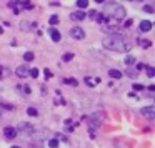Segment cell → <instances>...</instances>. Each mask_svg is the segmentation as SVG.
Listing matches in <instances>:
<instances>
[{
  "label": "cell",
  "instance_id": "obj_19",
  "mask_svg": "<svg viewBox=\"0 0 155 148\" xmlns=\"http://www.w3.org/2000/svg\"><path fill=\"white\" fill-rule=\"evenodd\" d=\"M34 58H35V55L32 53V52H27V53L24 55V60H25V62H32Z\"/></svg>",
  "mask_w": 155,
  "mask_h": 148
},
{
  "label": "cell",
  "instance_id": "obj_23",
  "mask_svg": "<svg viewBox=\"0 0 155 148\" xmlns=\"http://www.w3.org/2000/svg\"><path fill=\"white\" fill-rule=\"evenodd\" d=\"M48 24H50V25H57L58 24V17H57V15H52L50 20H48Z\"/></svg>",
  "mask_w": 155,
  "mask_h": 148
},
{
  "label": "cell",
  "instance_id": "obj_12",
  "mask_svg": "<svg viewBox=\"0 0 155 148\" xmlns=\"http://www.w3.org/2000/svg\"><path fill=\"white\" fill-rule=\"evenodd\" d=\"M137 43L140 45L142 48H148V47H152V42H150V40H145V38H138Z\"/></svg>",
  "mask_w": 155,
  "mask_h": 148
},
{
  "label": "cell",
  "instance_id": "obj_15",
  "mask_svg": "<svg viewBox=\"0 0 155 148\" xmlns=\"http://www.w3.org/2000/svg\"><path fill=\"white\" fill-rule=\"evenodd\" d=\"M95 22H98V24H107V15L105 14H97Z\"/></svg>",
  "mask_w": 155,
  "mask_h": 148
},
{
  "label": "cell",
  "instance_id": "obj_40",
  "mask_svg": "<svg viewBox=\"0 0 155 148\" xmlns=\"http://www.w3.org/2000/svg\"><path fill=\"white\" fill-rule=\"evenodd\" d=\"M2 32H4V28H2V27H0V34H2Z\"/></svg>",
  "mask_w": 155,
  "mask_h": 148
},
{
  "label": "cell",
  "instance_id": "obj_29",
  "mask_svg": "<svg viewBox=\"0 0 155 148\" xmlns=\"http://www.w3.org/2000/svg\"><path fill=\"white\" fill-rule=\"evenodd\" d=\"M97 14H98V12H95V10H90V12H88V18H92V20H95V17H97Z\"/></svg>",
  "mask_w": 155,
  "mask_h": 148
},
{
  "label": "cell",
  "instance_id": "obj_24",
  "mask_svg": "<svg viewBox=\"0 0 155 148\" xmlns=\"http://www.w3.org/2000/svg\"><path fill=\"white\" fill-rule=\"evenodd\" d=\"M18 90H20V92H24L25 95H28V93H30V88H28V85H24V88H22L20 85H18Z\"/></svg>",
  "mask_w": 155,
  "mask_h": 148
},
{
  "label": "cell",
  "instance_id": "obj_16",
  "mask_svg": "<svg viewBox=\"0 0 155 148\" xmlns=\"http://www.w3.org/2000/svg\"><path fill=\"white\" fill-rule=\"evenodd\" d=\"M77 7L80 8V10L87 8V7H88V0H77Z\"/></svg>",
  "mask_w": 155,
  "mask_h": 148
},
{
  "label": "cell",
  "instance_id": "obj_31",
  "mask_svg": "<svg viewBox=\"0 0 155 148\" xmlns=\"http://www.w3.org/2000/svg\"><path fill=\"white\" fill-rule=\"evenodd\" d=\"M44 73H45V78H52V72L48 70V68H45V70H44Z\"/></svg>",
  "mask_w": 155,
  "mask_h": 148
},
{
  "label": "cell",
  "instance_id": "obj_36",
  "mask_svg": "<svg viewBox=\"0 0 155 148\" xmlns=\"http://www.w3.org/2000/svg\"><path fill=\"white\" fill-rule=\"evenodd\" d=\"M132 24H134L132 20H127V22H125V27H132Z\"/></svg>",
  "mask_w": 155,
  "mask_h": 148
},
{
  "label": "cell",
  "instance_id": "obj_28",
  "mask_svg": "<svg viewBox=\"0 0 155 148\" xmlns=\"http://www.w3.org/2000/svg\"><path fill=\"white\" fill-rule=\"evenodd\" d=\"M143 10L145 12H147V14H153V7H152V5H145V7H143Z\"/></svg>",
  "mask_w": 155,
  "mask_h": 148
},
{
  "label": "cell",
  "instance_id": "obj_1",
  "mask_svg": "<svg viewBox=\"0 0 155 148\" xmlns=\"http://www.w3.org/2000/svg\"><path fill=\"white\" fill-rule=\"evenodd\" d=\"M102 45L108 50H114V52H120V53H125V52L130 50V43L127 40H124L122 37L118 35H108L102 40Z\"/></svg>",
  "mask_w": 155,
  "mask_h": 148
},
{
  "label": "cell",
  "instance_id": "obj_7",
  "mask_svg": "<svg viewBox=\"0 0 155 148\" xmlns=\"http://www.w3.org/2000/svg\"><path fill=\"white\" fill-rule=\"evenodd\" d=\"M85 12L84 10H75V12H72L70 14V18L72 20H75V22H80V20H85Z\"/></svg>",
  "mask_w": 155,
  "mask_h": 148
},
{
  "label": "cell",
  "instance_id": "obj_35",
  "mask_svg": "<svg viewBox=\"0 0 155 148\" xmlns=\"http://www.w3.org/2000/svg\"><path fill=\"white\" fill-rule=\"evenodd\" d=\"M2 107L8 108V110H14V107H12V105H7V103H2Z\"/></svg>",
  "mask_w": 155,
  "mask_h": 148
},
{
  "label": "cell",
  "instance_id": "obj_41",
  "mask_svg": "<svg viewBox=\"0 0 155 148\" xmlns=\"http://www.w3.org/2000/svg\"><path fill=\"white\" fill-rule=\"evenodd\" d=\"M12 148H20V146H12Z\"/></svg>",
  "mask_w": 155,
  "mask_h": 148
},
{
  "label": "cell",
  "instance_id": "obj_9",
  "mask_svg": "<svg viewBox=\"0 0 155 148\" xmlns=\"http://www.w3.org/2000/svg\"><path fill=\"white\" fill-rule=\"evenodd\" d=\"M15 75L20 78H25L28 77V68L25 67V65H22V67H17V70H15Z\"/></svg>",
  "mask_w": 155,
  "mask_h": 148
},
{
  "label": "cell",
  "instance_id": "obj_10",
  "mask_svg": "<svg viewBox=\"0 0 155 148\" xmlns=\"http://www.w3.org/2000/svg\"><path fill=\"white\" fill-rule=\"evenodd\" d=\"M138 28H140V32H150L152 30V22L150 20H142Z\"/></svg>",
  "mask_w": 155,
  "mask_h": 148
},
{
  "label": "cell",
  "instance_id": "obj_13",
  "mask_svg": "<svg viewBox=\"0 0 155 148\" xmlns=\"http://www.w3.org/2000/svg\"><path fill=\"white\" fill-rule=\"evenodd\" d=\"M98 82H100V78H88V77H85V83H87L88 87H95Z\"/></svg>",
  "mask_w": 155,
  "mask_h": 148
},
{
  "label": "cell",
  "instance_id": "obj_8",
  "mask_svg": "<svg viewBox=\"0 0 155 148\" xmlns=\"http://www.w3.org/2000/svg\"><path fill=\"white\" fill-rule=\"evenodd\" d=\"M48 35H50V38L55 42V43L62 40V35H60V32H58L57 28H48Z\"/></svg>",
  "mask_w": 155,
  "mask_h": 148
},
{
  "label": "cell",
  "instance_id": "obj_2",
  "mask_svg": "<svg viewBox=\"0 0 155 148\" xmlns=\"http://www.w3.org/2000/svg\"><path fill=\"white\" fill-rule=\"evenodd\" d=\"M105 15L114 18V20H124L127 12H125V8L118 4H108L107 8H105Z\"/></svg>",
  "mask_w": 155,
  "mask_h": 148
},
{
  "label": "cell",
  "instance_id": "obj_4",
  "mask_svg": "<svg viewBox=\"0 0 155 148\" xmlns=\"http://www.w3.org/2000/svg\"><path fill=\"white\" fill-rule=\"evenodd\" d=\"M140 113L143 115L145 118H148V120H153L155 118V107H143Z\"/></svg>",
  "mask_w": 155,
  "mask_h": 148
},
{
  "label": "cell",
  "instance_id": "obj_17",
  "mask_svg": "<svg viewBox=\"0 0 155 148\" xmlns=\"http://www.w3.org/2000/svg\"><path fill=\"white\" fill-rule=\"evenodd\" d=\"M48 146L50 148H58V138H50V140H48Z\"/></svg>",
  "mask_w": 155,
  "mask_h": 148
},
{
  "label": "cell",
  "instance_id": "obj_25",
  "mask_svg": "<svg viewBox=\"0 0 155 148\" xmlns=\"http://www.w3.org/2000/svg\"><path fill=\"white\" fill-rule=\"evenodd\" d=\"M28 75L34 77V78H37L38 77V70H37V68H32V70H28Z\"/></svg>",
  "mask_w": 155,
  "mask_h": 148
},
{
  "label": "cell",
  "instance_id": "obj_37",
  "mask_svg": "<svg viewBox=\"0 0 155 148\" xmlns=\"http://www.w3.org/2000/svg\"><path fill=\"white\" fill-rule=\"evenodd\" d=\"M148 90H150V92H155V85H148Z\"/></svg>",
  "mask_w": 155,
  "mask_h": 148
},
{
  "label": "cell",
  "instance_id": "obj_21",
  "mask_svg": "<svg viewBox=\"0 0 155 148\" xmlns=\"http://www.w3.org/2000/svg\"><path fill=\"white\" fill-rule=\"evenodd\" d=\"M27 113L30 115V117H37V115H38V110H37V108H34V107H30V108L27 110Z\"/></svg>",
  "mask_w": 155,
  "mask_h": 148
},
{
  "label": "cell",
  "instance_id": "obj_3",
  "mask_svg": "<svg viewBox=\"0 0 155 148\" xmlns=\"http://www.w3.org/2000/svg\"><path fill=\"white\" fill-rule=\"evenodd\" d=\"M102 118L104 117H102L100 113H95V115H92V117L88 118V127H90V130H95V128L102 123Z\"/></svg>",
  "mask_w": 155,
  "mask_h": 148
},
{
  "label": "cell",
  "instance_id": "obj_5",
  "mask_svg": "<svg viewBox=\"0 0 155 148\" xmlns=\"http://www.w3.org/2000/svg\"><path fill=\"white\" fill-rule=\"evenodd\" d=\"M70 35L74 38H77V40H82V38H85V32H84V28H80V27H74L70 30Z\"/></svg>",
  "mask_w": 155,
  "mask_h": 148
},
{
  "label": "cell",
  "instance_id": "obj_33",
  "mask_svg": "<svg viewBox=\"0 0 155 148\" xmlns=\"http://www.w3.org/2000/svg\"><path fill=\"white\" fill-rule=\"evenodd\" d=\"M55 103H57V105H65V100H64V98H58Z\"/></svg>",
  "mask_w": 155,
  "mask_h": 148
},
{
  "label": "cell",
  "instance_id": "obj_22",
  "mask_svg": "<svg viewBox=\"0 0 155 148\" xmlns=\"http://www.w3.org/2000/svg\"><path fill=\"white\" fill-rule=\"evenodd\" d=\"M105 32H107V34H118V28L117 27H105Z\"/></svg>",
  "mask_w": 155,
  "mask_h": 148
},
{
  "label": "cell",
  "instance_id": "obj_6",
  "mask_svg": "<svg viewBox=\"0 0 155 148\" xmlns=\"http://www.w3.org/2000/svg\"><path fill=\"white\" fill-rule=\"evenodd\" d=\"M4 135H5V138H7V140H14V138L17 137V128H14V127H5V128H4Z\"/></svg>",
  "mask_w": 155,
  "mask_h": 148
},
{
  "label": "cell",
  "instance_id": "obj_38",
  "mask_svg": "<svg viewBox=\"0 0 155 148\" xmlns=\"http://www.w3.org/2000/svg\"><path fill=\"white\" fill-rule=\"evenodd\" d=\"M94 2H97V4H104L105 0H94Z\"/></svg>",
  "mask_w": 155,
  "mask_h": 148
},
{
  "label": "cell",
  "instance_id": "obj_26",
  "mask_svg": "<svg viewBox=\"0 0 155 148\" xmlns=\"http://www.w3.org/2000/svg\"><path fill=\"white\" fill-rule=\"evenodd\" d=\"M72 58H74V53H65L64 57H62V60H64V62H70Z\"/></svg>",
  "mask_w": 155,
  "mask_h": 148
},
{
  "label": "cell",
  "instance_id": "obj_30",
  "mask_svg": "<svg viewBox=\"0 0 155 148\" xmlns=\"http://www.w3.org/2000/svg\"><path fill=\"white\" fill-rule=\"evenodd\" d=\"M134 90H135V92H140V90H143V85H140V83H135V85H134Z\"/></svg>",
  "mask_w": 155,
  "mask_h": 148
},
{
  "label": "cell",
  "instance_id": "obj_14",
  "mask_svg": "<svg viewBox=\"0 0 155 148\" xmlns=\"http://www.w3.org/2000/svg\"><path fill=\"white\" fill-rule=\"evenodd\" d=\"M108 75H110L112 78H122V72L117 70V68H112V70L108 72Z\"/></svg>",
  "mask_w": 155,
  "mask_h": 148
},
{
  "label": "cell",
  "instance_id": "obj_20",
  "mask_svg": "<svg viewBox=\"0 0 155 148\" xmlns=\"http://www.w3.org/2000/svg\"><path fill=\"white\" fill-rule=\"evenodd\" d=\"M135 60H137V58H135V57H132V55H130V57H127L124 62H125V65L128 67V65H134V63H135Z\"/></svg>",
  "mask_w": 155,
  "mask_h": 148
},
{
  "label": "cell",
  "instance_id": "obj_39",
  "mask_svg": "<svg viewBox=\"0 0 155 148\" xmlns=\"http://www.w3.org/2000/svg\"><path fill=\"white\" fill-rule=\"evenodd\" d=\"M2 72H4V68L0 67V78H2Z\"/></svg>",
  "mask_w": 155,
  "mask_h": 148
},
{
  "label": "cell",
  "instance_id": "obj_27",
  "mask_svg": "<svg viewBox=\"0 0 155 148\" xmlns=\"http://www.w3.org/2000/svg\"><path fill=\"white\" fill-rule=\"evenodd\" d=\"M65 83H68V85H74V87H77V80H75V78H65Z\"/></svg>",
  "mask_w": 155,
  "mask_h": 148
},
{
  "label": "cell",
  "instance_id": "obj_18",
  "mask_svg": "<svg viewBox=\"0 0 155 148\" xmlns=\"http://www.w3.org/2000/svg\"><path fill=\"white\" fill-rule=\"evenodd\" d=\"M145 70H147V77H150V78L155 77V68L153 67H145Z\"/></svg>",
  "mask_w": 155,
  "mask_h": 148
},
{
  "label": "cell",
  "instance_id": "obj_34",
  "mask_svg": "<svg viewBox=\"0 0 155 148\" xmlns=\"http://www.w3.org/2000/svg\"><path fill=\"white\" fill-rule=\"evenodd\" d=\"M145 67H147V65H143V63H137V68H138V70H143Z\"/></svg>",
  "mask_w": 155,
  "mask_h": 148
},
{
  "label": "cell",
  "instance_id": "obj_32",
  "mask_svg": "<svg viewBox=\"0 0 155 148\" xmlns=\"http://www.w3.org/2000/svg\"><path fill=\"white\" fill-rule=\"evenodd\" d=\"M24 5H25V8H27V10H32V8H34V5H32L30 2H24Z\"/></svg>",
  "mask_w": 155,
  "mask_h": 148
},
{
  "label": "cell",
  "instance_id": "obj_11",
  "mask_svg": "<svg viewBox=\"0 0 155 148\" xmlns=\"http://www.w3.org/2000/svg\"><path fill=\"white\" fill-rule=\"evenodd\" d=\"M20 130L22 131H27V133H34V125H30V123H22L20 125Z\"/></svg>",
  "mask_w": 155,
  "mask_h": 148
}]
</instances>
